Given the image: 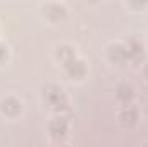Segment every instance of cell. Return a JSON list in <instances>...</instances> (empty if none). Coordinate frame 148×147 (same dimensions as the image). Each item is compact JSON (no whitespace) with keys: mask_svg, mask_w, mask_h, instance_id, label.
<instances>
[{"mask_svg":"<svg viewBox=\"0 0 148 147\" xmlns=\"http://www.w3.org/2000/svg\"><path fill=\"white\" fill-rule=\"evenodd\" d=\"M45 101H47L52 107H55V109H62V107L66 106L64 92H62L59 87H55V85H50V87L45 90Z\"/></svg>","mask_w":148,"mask_h":147,"instance_id":"obj_1","label":"cell"},{"mask_svg":"<svg viewBox=\"0 0 148 147\" xmlns=\"http://www.w3.org/2000/svg\"><path fill=\"white\" fill-rule=\"evenodd\" d=\"M66 69H67V73L71 74L73 78H83L84 73H86L84 64H83L81 61H77L76 57H73L71 61H67V62H66Z\"/></svg>","mask_w":148,"mask_h":147,"instance_id":"obj_2","label":"cell"},{"mask_svg":"<svg viewBox=\"0 0 148 147\" xmlns=\"http://www.w3.org/2000/svg\"><path fill=\"white\" fill-rule=\"evenodd\" d=\"M109 55H110V59L114 62H117V64H122L129 55H127V49H124L122 45H112L110 49H109Z\"/></svg>","mask_w":148,"mask_h":147,"instance_id":"obj_3","label":"cell"},{"mask_svg":"<svg viewBox=\"0 0 148 147\" xmlns=\"http://www.w3.org/2000/svg\"><path fill=\"white\" fill-rule=\"evenodd\" d=\"M47 10H45V14H47V17L50 19V21H60L64 16H66V10H64V7L62 5H57V3H50L48 7H45Z\"/></svg>","mask_w":148,"mask_h":147,"instance_id":"obj_4","label":"cell"},{"mask_svg":"<svg viewBox=\"0 0 148 147\" xmlns=\"http://www.w3.org/2000/svg\"><path fill=\"white\" fill-rule=\"evenodd\" d=\"M136 119H138V111L134 109L133 106H127V107H124V109L121 111V121L124 125L131 126V125L136 123Z\"/></svg>","mask_w":148,"mask_h":147,"instance_id":"obj_5","label":"cell"},{"mask_svg":"<svg viewBox=\"0 0 148 147\" xmlns=\"http://www.w3.org/2000/svg\"><path fill=\"white\" fill-rule=\"evenodd\" d=\"M2 111H3L5 114H9V116H16V114L21 111V104H19V101L9 97V99H5V101L2 102Z\"/></svg>","mask_w":148,"mask_h":147,"instance_id":"obj_6","label":"cell"},{"mask_svg":"<svg viewBox=\"0 0 148 147\" xmlns=\"http://www.w3.org/2000/svg\"><path fill=\"white\" fill-rule=\"evenodd\" d=\"M67 132V121L60 116V118H55L52 123H50V133L52 135H64Z\"/></svg>","mask_w":148,"mask_h":147,"instance_id":"obj_7","label":"cell"},{"mask_svg":"<svg viewBox=\"0 0 148 147\" xmlns=\"http://www.w3.org/2000/svg\"><path fill=\"white\" fill-rule=\"evenodd\" d=\"M127 55H129L133 61H141V59H143V55H145L143 47H141L136 40H133V42L129 43V47H127Z\"/></svg>","mask_w":148,"mask_h":147,"instance_id":"obj_8","label":"cell"},{"mask_svg":"<svg viewBox=\"0 0 148 147\" xmlns=\"http://www.w3.org/2000/svg\"><path fill=\"white\" fill-rule=\"evenodd\" d=\"M117 95H119V99H121V101H124V102L131 101V99H133V95H134L133 87H129V85H121V87H119V90H117Z\"/></svg>","mask_w":148,"mask_h":147,"instance_id":"obj_9","label":"cell"},{"mask_svg":"<svg viewBox=\"0 0 148 147\" xmlns=\"http://www.w3.org/2000/svg\"><path fill=\"white\" fill-rule=\"evenodd\" d=\"M57 55H59V59H62L64 64H66L67 61H71V59L74 57V52L69 49V47H60L59 52H57Z\"/></svg>","mask_w":148,"mask_h":147,"instance_id":"obj_10","label":"cell"},{"mask_svg":"<svg viewBox=\"0 0 148 147\" xmlns=\"http://www.w3.org/2000/svg\"><path fill=\"white\" fill-rule=\"evenodd\" d=\"M129 3H131V7H134V9H141L145 3H147V0H127Z\"/></svg>","mask_w":148,"mask_h":147,"instance_id":"obj_11","label":"cell"},{"mask_svg":"<svg viewBox=\"0 0 148 147\" xmlns=\"http://www.w3.org/2000/svg\"><path fill=\"white\" fill-rule=\"evenodd\" d=\"M3 57H5V47L0 45V59H3Z\"/></svg>","mask_w":148,"mask_h":147,"instance_id":"obj_12","label":"cell"},{"mask_svg":"<svg viewBox=\"0 0 148 147\" xmlns=\"http://www.w3.org/2000/svg\"><path fill=\"white\" fill-rule=\"evenodd\" d=\"M145 74H147V78H148V64H147V68H145Z\"/></svg>","mask_w":148,"mask_h":147,"instance_id":"obj_13","label":"cell"}]
</instances>
